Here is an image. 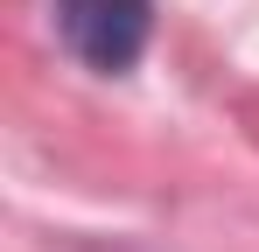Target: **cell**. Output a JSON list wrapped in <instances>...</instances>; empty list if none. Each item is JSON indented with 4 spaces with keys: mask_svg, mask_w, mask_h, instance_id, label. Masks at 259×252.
Returning a JSON list of instances; mask_svg holds the SVG:
<instances>
[{
    "mask_svg": "<svg viewBox=\"0 0 259 252\" xmlns=\"http://www.w3.org/2000/svg\"><path fill=\"white\" fill-rule=\"evenodd\" d=\"M49 28H56V42H63L84 70L126 77L133 63L147 56L154 0H49Z\"/></svg>",
    "mask_w": 259,
    "mask_h": 252,
    "instance_id": "cell-1",
    "label": "cell"
}]
</instances>
